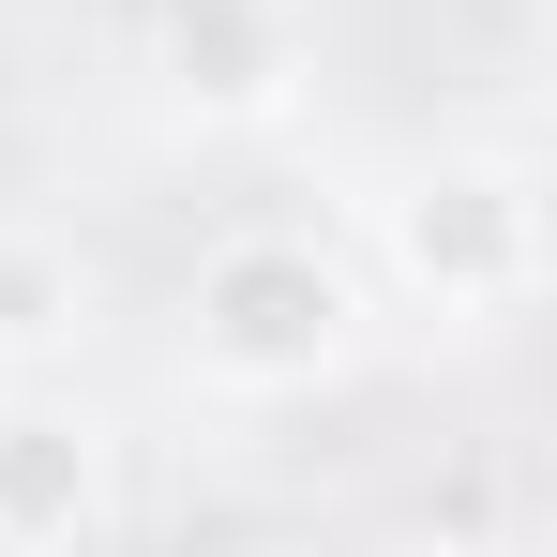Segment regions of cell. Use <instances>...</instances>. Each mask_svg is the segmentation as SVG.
<instances>
[{
  "label": "cell",
  "mask_w": 557,
  "mask_h": 557,
  "mask_svg": "<svg viewBox=\"0 0 557 557\" xmlns=\"http://www.w3.org/2000/svg\"><path fill=\"white\" fill-rule=\"evenodd\" d=\"M182 332H196V376L211 392H317V376L362 347V286H347V257H317L286 226H242V242H211Z\"/></svg>",
  "instance_id": "obj_1"
},
{
  "label": "cell",
  "mask_w": 557,
  "mask_h": 557,
  "mask_svg": "<svg viewBox=\"0 0 557 557\" xmlns=\"http://www.w3.org/2000/svg\"><path fill=\"white\" fill-rule=\"evenodd\" d=\"M392 257L437 317H497V301L543 286V182L528 166H437L392 211Z\"/></svg>",
  "instance_id": "obj_2"
},
{
  "label": "cell",
  "mask_w": 557,
  "mask_h": 557,
  "mask_svg": "<svg viewBox=\"0 0 557 557\" xmlns=\"http://www.w3.org/2000/svg\"><path fill=\"white\" fill-rule=\"evenodd\" d=\"M272 15H242V0H211V15H182V91L211 106H272Z\"/></svg>",
  "instance_id": "obj_4"
},
{
  "label": "cell",
  "mask_w": 557,
  "mask_h": 557,
  "mask_svg": "<svg viewBox=\"0 0 557 557\" xmlns=\"http://www.w3.org/2000/svg\"><path fill=\"white\" fill-rule=\"evenodd\" d=\"M61 332H76V257L0 242V347H61Z\"/></svg>",
  "instance_id": "obj_5"
},
{
  "label": "cell",
  "mask_w": 557,
  "mask_h": 557,
  "mask_svg": "<svg viewBox=\"0 0 557 557\" xmlns=\"http://www.w3.org/2000/svg\"><path fill=\"white\" fill-rule=\"evenodd\" d=\"M106 528V437L61 407H0V543H76Z\"/></svg>",
  "instance_id": "obj_3"
}]
</instances>
